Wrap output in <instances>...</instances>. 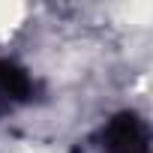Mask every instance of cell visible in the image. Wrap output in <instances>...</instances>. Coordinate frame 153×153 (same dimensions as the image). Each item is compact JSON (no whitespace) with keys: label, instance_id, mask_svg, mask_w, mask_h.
Masks as SVG:
<instances>
[{"label":"cell","instance_id":"6da1fadb","mask_svg":"<svg viewBox=\"0 0 153 153\" xmlns=\"http://www.w3.org/2000/svg\"><path fill=\"white\" fill-rule=\"evenodd\" d=\"M102 150L105 153H150V135L144 120L135 111H120L102 129Z\"/></svg>","mask_w":153,"mask_h":153},{"label":"cell","instance_id":"7a4b0ae2","mask_svg":"<svg viewBox=\"0 0 153 153\" xmlns=\"http://www.w3.org/2000/svg\"><path fill=\"white\" fill-rule=\"evenodd\" d=\"M30 96H33L30 75H27L21 66L9 63V60H0V108L27 102Z\"/></svg>","mask_w":153,"mask_h":153}]
</instances>
